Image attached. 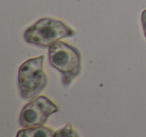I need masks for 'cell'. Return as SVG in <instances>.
Instances as JSON below:
<instances>
[{
    "label": "cell",
    "mask_w": 146,
    "mask_h": 137,
    "mask_svg": "<svg viewBox=\"0 0 146 137\" xmlns=\"http://www.w3.org/2000/svg\"><path fill=\"white\" fill-rule=\"evenodd\" d=\"M141 23H142V28H143L144 36L146 38V9L141 13Z\"/></svg>",
    "instance_id": "52a82bcc"
},
{
    "label": "cell",
    "mask_w": 146,
    "mask_h": 137,
    "mask_svg": "<svg viewBox=\"0 0 146 137\" xmlns=\"http://www.w3.org/2000/svg\"><path fill=\"white\" fill-rule=\"evenodd\" d=\"M44 56L26 60L18 69V88L23 99H32L47 86L48 78L43 68Z\"/></svg>",
    "instance_id": "3957f363"
},
{
    "label": "cell",
    "mask_w": 146,
    "mask_h": 137,
    "mask_svg": "<svg viewBox=\"0 0 146 137\" xmlns=\"http://www.w3.org/2000/svg\"><path fill=\"white\" fill-rule=\"evenodd\" d=\"M54 137H80L71 124H67L63 128L59 129L55 132Z\"/></svg>",
    "instance_id": "8992f818"
},
{
    "label": "cell",
    "mask_w": 146,
    "mask_h": 137,
    "mask_svg": "<svg viewBox=\"0 0 146 137\" xmlns=\"http://www.w3.org/2000/svg\"><path fill=\"white\" fill-rule=\"evenodd\" d=\"M49 64L58 70L62 77V84L68 86L81 72V53L75 46L57 41L48 49Z\"/></svg>",
    "instance_id": "7a4b0ae2"
},
{
    "label": "cell",
    "mask_w": 146,
    "mask_h": 137,
    "mask_svg": "<svg viewBox=\"0 0 146 137\" xmlns=\"http://www.w3.org/2000/svg\"><path fill=\"white\" fill-rule=\"evenodd\" d=\"M59 107L46 96H38L22 108L19 123L23 128L36 127L45 124L49 116L57 112Z\"/></svg>",
    "instance_id": "277c9868"
},
{
    "label": "cell",
    "mask_w": 146,
    "mask_h": 137,
    "mask_svg": "<svg viewBox=\"0 0 146 137\" xmlns=\"http://www.w3.org/2000/svg\"><path fill=\"white\" fill-rule=\"evenodd\" d=\"M76 32L64 21L44 17L37 20L24 31L23 38L28 44L49 48L62 38L75 36Z\"/></svg>",
    "instance_id": "6da1fadb"
},
{
    "label": "cell",
    "mask_w": 146,
    "mask_h": 137,
    "mask_svg": "<svg viewBox=\"0 0 146 137\" xmlns=\"http://www.w3.org/2000/svg\"><path fill=\"white\" fill-rule=\"evenodd\" d=\"M55 131L50 127L36 126L22 128L17 132L16 137H54Z\"/></svg>",
    "instance_id": "5b68a950"
}]
</instances>
